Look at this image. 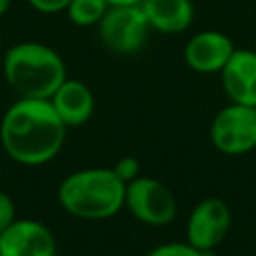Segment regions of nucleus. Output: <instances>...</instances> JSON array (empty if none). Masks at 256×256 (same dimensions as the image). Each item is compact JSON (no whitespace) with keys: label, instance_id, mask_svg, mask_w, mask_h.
Listing matches in <instances>:
<instances>
[{"label":"nucleus","instance_id":"16","mask_svg":"<svg viewBox=\"0 0 256 256\" xmlns=\"http://www.w3.org/2000/svg\"><path fill=\"white\" fill-rule=\"evenodd\" d=\"M16 218H18V214H16V204H14L12 196L0 190V234H2Z\"/></svg>","mask_w":256,"mask_h":256},{"label":"nucleus","instance_id":"18","mask_svg":"<svg viewBox=\"0 0 256 256\" xmlns=\"http://www.w3.org/2000/svg\"><path fill=\"white\" fill-rule=\"evenodd\" d=\"M110 6H126V4H142V0H108Z\"/></svg>","mask_w":256,"mask_h":256},{"label":"nucleus","instance_id":"13","mask_svg":"<svg viewBox=\"0 0 256 256\" xmlns=\"http://www.w3.org/2000/svg\"><path fill=\"white\" fill-rule=\"evenodd\" d=\"M110 8L108 0H70L66 6V18L80 28L98 26L106 10Z\"/></svg>","mask_w":256,"mask_h":256},{"label":"nucleus","instance_id":"1","mask_svg":"<svg viewBox=\"0 0 256 256\" xmlns=\"http://www.w3.org/2000/svg\"><path fill=\"white\" fill-rule=\"evenodd\" d=\"M66 130L50 100L16 98L0 120V144L14 162L42 166L60 154Z\"/></svg>","mask_w":256,"mask_h":256},{"label":"nucleus","instance_id":"15","mask_svg":"<svg viewBox=\"0 0 256 256\" xmlns=\"http://www.w3.org/2000/svg\"><path fill=\"white\" fill-rule=\"evenodd\" d=\"M112 170H114V174H116L124 184H128V182H132L134 178L140 176V162H138L134 156H122V158L112 166Z\"/></svg>","mask_w":256,"mask_h":256},{"label":"nucleus","instance_id":"3","mask_svg":"<svg viewBox=\"0 0 256 256\" xmlns=\"http://www.w3.org/2000/svg\"><path fill=\"white\" fill-rule=\"evenodd\" d=\"M126 184L112 168L92 166L70 172L58 184V204L78 220H108L124 208Z\"/></svg>","mask_w":256,"mask_h":256},{"label":"nucleus","instance_id":"8","mask_svg":"<svg viewBox=\"0 0 256 256\" xmlns=\"http://www.w3.org/2000/svg\"><path fill=\"white\" fill-rule=\"evenodd\" d=\"M54 232L32 218H16L0 234V256H56Z\"/></svg>","mask_w":256,"mask_h":256},{"label":"nucleus","instance_id":"17","mask_svg":"<svg viewBox=\"0 0 256 256\" xmlns=\"http://www.w3.org/2000/svg\"><path fill=\"white\" fill-rule=\"evenodd\" d=\"M40 14H58L64 12L70 0H26Z\"/></svg>","mask_w":256,"mask_h":256},{"label":"nucleus","instance_id":"6","mask_svg":"<svg viewBox=\"0 0 256 256\" xmlns=\"http://www.w3.org/2000/svg\"><path fill=\"white\" fill-rule=\"evenodd\" d=\"M210 142L226 156H242L256 148V106L230 102L210 122Z\"/></svg>","mask_w":256,"mask_h":256},{"label":"nucleus","instance_id":"19","mask_svg":"<svg viewBox=\"0 0 256 256\" xmlns=\"http://www.w3.org/2000/svg\"><path fill=\"white\" fill-rule=\"evenodd\" d=\"M12 6V0H0V16H4Z\"/></svg>","mask_w":256,"mask_h":256},{"label":"nucleus","instance_id":"2","mask_svg":"<svg viewBox=\"0 0 256 256\" xmlns=\"http://www.w3.org/2000/svg\"><path fill=\"white\" fill-rule=\"evenodd\" d=\"M2 74L16 98L48 100L68 78L64 58L48 44L24 40L2 56Z\"/></svg>","mask_w":256,"mask_h":256},{"label":"nucleus","instance_id":"14","mask_svg":"<svg viewBox=\"0 0 256 256\" xmlns=\"http://www.w3.org/2000/svg\"><path fill=\"white\" fill-rule=\"evenodd\" d=\"M146 256H210V252H202L188 242H164L154 246Z\"/></svg>","mask_w":256,"mask_h":256},{"label":"nucleus","instance_id":"4","mask_svg":"<svg viewBox=\"0 0 256 256\" xmlns=\"http://www.w3.org/2000/svg\"><path fill=\"white\" fill-rule=\"evenodd\" d=\"M96 28L102 46L120 56L136 54L150 34V26L140 4L110 6Z\"/></svg>","mask_w":256,"mask_h":256},{"label":"nucleus","instance_id":"20","mask_svg":"<svg viewBox=\"0 0 256 256\" xmlns=\"http://www.w3.org/2000/svg\"><path fill=\"white\" fill-rule=\"evenodd\" d=\"M0 48H2V34H0Z\"/></svg>","mask_w":256,"mask_h":256},{"label":"nucleus","instance_id":"7","mask_svg":"<svg viewBox=\"0 0 256 256\" xmlns=\"http://www.w3.org/2000/svg\"><path fill=\"white\" fill-rule=\"evenodd\" d=\"M232 228L230 206L216 196L202 198L188 214L186 242L202 252H212L224 242Z\"/></svg>","mask_w":256,"mask_h":256},{"label":"nucleus","instance_id":"12","mask_svg":"<svg viewBox=\"0 0 256 256\" xmlns=\"http://www.w3.org/2000/svg\"><path fill=\"white\" fill-rule=\"evenodd\" d=\"M140 6L150 30L162 34H180L194 20L192 0H142Z\"/></svg>","mask_w":256,"mask_h":256},{"label":"nucleus","instance_id":"9","mask_svg":"<svg viewBox=\"0 0 256 256\" xmlns=\"http://www.w3.org/2000/svg\"><path fill=\"white\" fill-rule=\"evenodd\" d=\"M236 46L228 34L218 30H202L184 44L182 58L186 66L194 72L214 74L226 66Z\"/></svg>","mask_w":256,"mask_h":256},{"label":"nucleus","instance_id":"5","mask_svg":"<svg viewBox=\"0 0 256 256\" xmlns=\"http://www.w3.org/2000/svg\"><path fill=\"white\" fill-rule=\"evenodd\" d=\"M124 208L138 222L148 226H166L178 214L174 192L152 176H138L126 184Z\"/></svg>","mask_w":256,"mask_h":256},{"label":"nucleus","instance_id":"11","mask_svg":"<svg viewBox=\"0 0 256 256\" xmlns=\"http://www.w3.org/2000/svg\"><path fill=\"white\" fill-rule=\"evenodd\" d=\"M48 100L54 112L58 114V118L66 124V128H76L86 124L96 108L92 90L84 82L74 78H66Z\"/></svg>","mask_w":256,"mask_h":256},{"label":"nucleus","instance_id":"10","mask_svg":"<svg viewBox=\"0 0 256 256\" xmlns=\"http://www.w3.org/2000/svg\"><path fill=\"white\" fill-rule=\"evenodd\" d=\"M222 88L230 102L256 106V52L236 48L220 70Z\"/></svg>","mask_w":256,"mask_h":256}]
</instances>
